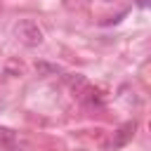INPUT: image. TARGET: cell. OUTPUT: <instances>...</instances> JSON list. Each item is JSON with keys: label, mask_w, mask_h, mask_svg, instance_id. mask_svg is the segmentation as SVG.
<instances>
[{"label": "cell", "mask_w": 151, "mask_h": 151, "mask_svg": "<svg viewBox=\"0 0 151 151\" xmlns=\"http://www.w3.org/2000/svg\"><path fill=\"white\" fill-rule=\"evenodd\" d=\"M137 5H139V7H146V5H149V0H137Z\"/></svg>", "instance_id": "5"}, {"label": "cell", "mask_w": 151, "mask_h": 151, "mask_svg": "<svg viewBox=\"0 0 151 151\" xmlns=\"http://www.w3.org/2000/svg\"><path fill=\"white\" fill-rule=\"evenodd\" d=\"M35 68H38L40 76H57V73H61V68L57 64H47V61H38Z\"/></svg>", "instance_id": "3"}, {"label": "cell", "mask_w": 151, "mask_h": 151, "mask_svg": "<svg viewBox=\"0 0 151 151\" xmlns=\"http://www.w3.org/2000/svg\"><path fill=\"white\" fill-rule=\"evenodd\" d=\"M17 142V132H12L9 127H0V144L2 146H12Z\"/></svg>", "instance_id": "4"}, {"label": "cell", "mask_w": 151, "mask_h": 151, "mask_svg": "<svg viewBox=\"0 0 151 151\" xmlns=\"http://www.w3.org/2000/svg\"><path fill=\"white\" fill-rule=\"evenodd\" d=\"M14 33H17V38H19L24 45H28V47H35V45L42 42V28H40L35 21H31V19L19 21L17 28H14Z\"/></svg>", "instance_id": "1"}, {"label": "cell", "mask_w": 151, "mask_h": 151, "mask_svg": "<svg viewBox=\"0 0 151 151\" xmlns=\"http://www.w3.org/2000/svg\"><path fill=\"white\" fill-rule=\"evenodd\" d=\"M132 134H134V123H125V125L118 130L116 139L111 142V149H120L123 144H127V139H132Z\"/></svg>", "instance_id": "2"}]
</instances>
